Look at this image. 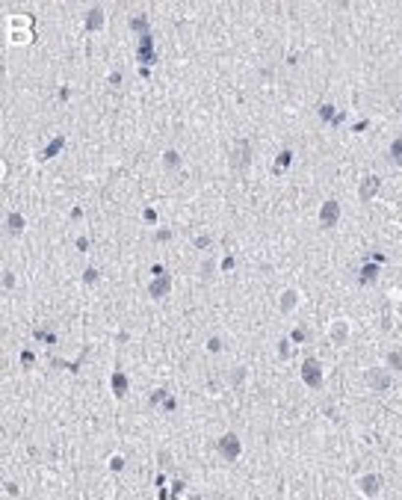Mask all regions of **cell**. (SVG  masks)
Segmentation results:
<instances>
[{"label": "cell", "instance_id": "5", "mask_svg": "<svg viewBox=\"0 0 402 500\" xmlns=\"http://www.w3.org/2000/svg\"><path fill=\"white\" fill-rule=\"evenodd\" d=\"M216 447H219V453H222L228 462H234V459L239 456V450H243V447H239V438H236V435H222V438L216 441Z\"/></svg>", "mask_w": 402, "mask_h": 500}, {"label": "cell", "instance_id": "15", "mask_svg": "<svg viewBox=\"0 0 402 500\" xmlns=\"http://www.w3.org/2000/svg\"><path fill=\"white\" fill-rule=\"evenodd\" d=\"M163 166H166V169H181V154L178 151H166L163 154Z\"/></svg>", "mask_w": 402, "mask_h": 500}, {"label": "cell", "instance_id": "22", "mask_svg": "<svg viewBox=\"0 0 402 500\" xmlns=\"http://www.w3.org/2000/svg\"><path fill=\"white\" fill-rule=\"evenodd\" d=\"M83 281H86V284H92V281H98V270H86V275H83Z\"/></svg>", "mask_w": 402, "mask_h": 500}, {"label": "cell", "instance_id": "12", "mask_svg": "<svg viewBox=\"0 0 402 500\" xmlns=\"http://www.w3.org/2000/svg\"><path fill=\"white\" fill-rule=\"evenodd\" d=\"M387 157H390V163L393 166H402V133L390 142V148H387Z\"/></svg>", "mask_w": 402, "mask_h": 500}, {"label": "cell", "instance_id": "1", "mask_svg": "<svg viewBox=\"0 0 402 500\" xmlns=\"http://www.w3.org/2000/svg\"><path fill=\"white\" fill-rule=\"evenodd\" d=\"M302 379H305V385L313 388V391L323 388V370H319V361H316V358H307V361L302 364Z\"/></svg>", "mask_w": 402, "mask_h": 500}, {"label": "cell", "instance_id": "20", "mask_svg": "<svg viewBox=\"0 0 402 500\" xmlns=\"http://www.w3.org/2000/svg\"><path fill=\"white\" fill-rule=\"evenodd\" d=\"M121 468H124V459H121V456H113V459H110V471H121Z\"/></svg>", "mask_w": 402, "mask_h": 500}, {"label": "cell", "instance_id": "25", "mask_svg": "<svg viewBox=\"0 0 402 500\" xmlns=\"http://www.w3.org/2000/svg\"><path fill=\"white\" fill-rule=\"evenodd\" d=\"M110 83L113 86H121V74H110Z\"/></svg>", "mask_w": 402, "mask_h": 500}, {"label": "cell", "instance_id": "16", "mask_svg": "<svg viewBox=\"0 0 402 500\" xmlns=\"http://www.w3.org/2000/svg\"><path fill=\"white\" fill-rule=\"evenodd\" d=\"M243 379H246V367H234V370H231V376H228V382H231V385H243Z\"/></svg>", "mask_w": 402, "mask_h": 500}, {"label": "cell", "instance_id": "6", "mask_svg": "<svg viewBox=\"0 0 402 500\" xmlns=\"http://www.w3.org/2000/svg\"><path fill=\"white\" fill-rule=\"evenodd\" d=\"M361 491L367 494V497H376L378 491H381V485H384V479L378 476V474H367V476H361Z\"/></svg>", "mask_w": 402, "mask_h": 500}, {"label": "cell", "instance_id": "19", "mask_svg": "<svg viewBox=\"0 0 402 500\" xmlns=\"http://www.w3.org/2000/svg\"><path fill=\"white\" fill-rule=\"evenodd\" d=\"M213 270H216V267H213V261L207 258V261L201 264V278H210V275H213Z\"/></svg>", "mask_w": 402, "mask_h": 500}, {"label": "cell", "instance_id": "9", "mask_svg": "<svg viewBox=\"0 0 402 500\" xmlns=\"http://www.w3.org/2000/svg\"><path fill=\"white\" fill-rule=\"evenodd\" d=\"M329 335H331L334 344H346V338H349V323H346V320H337V323L331 325Z\"/></svg>", "mask_w": 402, "mask_h": 500}, {"label": "cell", "instance_id": "10", "mask_svg": "<svg viewBox=\"0 0 402 500\" xmlns=\"http://www.w3.org/2000/svg\"><path fill=\"white\" fill-rule=\"evenodd\" d=\"M296 305H299V293H296V290H284V293H281V302H278V308H281L284 314H290Z\"/></svg>", "mask_w": 402, "mask_h": 500}, {"label": "cell", "instance_id": "21", "mask_svg": "<svg viewBox=\"0 0 402 500\" xmlns=\"http://www.w3.org/2000/svg\"><path fill=\"white\" fill-rule=\"evenodd\" d=\"M278 347H281V350H278V355H281V358H290V352H293V350H290V344H287V341H281Z\"/></svg>", "mask_w": 402, "mask_h": 500}, {"label": "cell", "instance_id": "3", "mask_svg": "<svg viewBox=\"0 0 402 500\" xmlns=\"http://www.w3.org/2000/svg\"><path fill=\"white\" fill-rule=\"evenodd\" d=\"M367 385H370L373 391H387V388L393 385V376H390L384 367H381V370L373 367V370H367Z\"/></svg>", "mask_w": 402, "mask_h": 500}, {"label": "cell", "instance_id": "17", "mask_svg": "<svg viewBox=\"0 0 402 500\" xmlns=\"http://www.w3.org/2000/svg\"><path fill=\"white\" fill-rule=\"evenodd\" d=\"M387 364H390V370H402V352H390Z\"/></svg>", "mask_w": 402, "mask_h": 500}, {"label": "cell", "instance_id": "7", "mask_svg": "<svg viewBox=\"0 0 402 500\" xmlns=\"http://www.w3.org/2000/svg\"><path fill=\"white\" fill-rule=\"evenodd\" d=\"M169 290H172V278H169V275H157V278L151 281V287H148L151 299H163Z\"/></svg>", "mask_w": 402, "mask_h": 500}, {"label": "cell", "instance_id": "23", "mask_svg": "<svg viewBox=\"0 0 402 500\" xmlns=\"http://www.w3.org/2000/svg\"><path fill=\"white\" fill-rule=\"evenodd\" d=\"M207 350H210V352H219V350H222L219 338H210V341H207Z\"/></svg>", "mask_w": 402, "mask_h": 500}, {"label": "cell", "instance_id": "4", "mask_svg": "<svg viewBox=\"0 0 402 500\" xmlns=\"http://www.w3.org/2000/svg\"><path fill=\"white\" fill-rule=\"evenodd\" d=\"M337 222H340V204L331 199V201L323 204V210H319V225L323 228H337Z\"/></svg>", "mask_w": 402, "mask_h": 500}, {"label": "cell", "instance_id": "26", "mask_svg": "<svg viewBox=\"0 0 402 500\" xmlns=\"http://www.w3.org/2000/svg\"><path fill=\"white\" fill-rule=\"evenodd\" d=\"M195 246H201V249H204V246H210V237H198V240H195Z\"/></svg>", "mask_w": 402, "mask_h": 500}, {"label": "cell", "instance_id": "11", "mask_svg": "<svg viewBox=\"0 0 402 500\" xmlns=\"http://www.w3.org/2000/svg\"><path fill=\"white\" fill-rule=\"evenodd\" d=\"M24 225H27V222H24V216H21V213H9V216H6V231H9V234H15V237H18V234L24 231Z\"/></svg>", "mask_w": 402, "mask_h": 500}, {"label": "cell", "instance_id": "14", "mask_svg": "<svg viewBox=\"0 0 402 500\" xmlns=\"http://www.w3.org/2000/svg\"><path fill=\"white\" fill-rule=\"evenodd\" d=\"M86 27L89 30H101L104 27V9H92L89 18H86Z\"/></svg>", "mask_w": 402, "mask_h": 500}, {"label": "cell", "instance_id": "24", "mask_svg": "<svg viewBox=\"0 0 402 500\" xmlns=\"http://www.w3.org/2000/svg\"><path fill=\"white\" fill-rule=\"evenodd\" d=\"M373 275H376V270H373V267H367V270H364V284H370V281H373Z\"/></svg>", "mask_w": 402, "mask_h": 500}, {"label": "cell", "instance_id": "2", "mask_svg": "<svg viewBox=\"0 0 402 500\" xmlns=\"http://www.w3.org/2000/svg\"><path fill=\"white\" fill-rule=\"evenodd\" d=\"M234 169H246V166L252 163V142L249 139H236L234 145Z\"/></svg>", "mask_w": 402, "mask_h": 500}, {"label": "cell", "instance_id": "13", "mask_svg": "<svg viewBox=\"0 0 402 500\" xmlns=\"http://www.w3.org/2000/svg\"><path fill=\"white\" fill-rule=\"evenodd\" d=\"M113 394L116 397H127V376L118 370V373H113Z\"/></svg>", "mask_w": 402, "mask_h": 500}, {"label": "cell", "instance_id": "18", "mask_svg": "<svg viewBox=\"0 0 402 500\" xmlns=\"http://www.w3.org/2000/svg\"><path fill=\"white\" fill-rule=\"evenodd\" d=\"M290 157H293L290 151H281V154H278V169H275V172H281V169H287V166H290Z\"/></svg>", "mask_w": 402, "mask_h": 500}, {"label": "cell", "instance_id": "8", "mask_svg": "<svg viewBox=\"0 0 402 500\" xmlns=\"http://www.w3.org/2000/svg\"><path fill=\"white\" fill-rule=\"evenodd\" d=\"M378 193V178L376 175H370V178H364V184H361V190H358V196H361V201H370L373 196Z\"/></svg>", "mask_w": 402, "mask_h": 500}]
</instances>
